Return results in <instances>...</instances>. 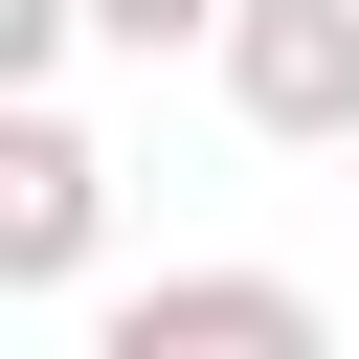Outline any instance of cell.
Listing matches in <instances>:
<instances>
[{"instance_id":"1","label":"cell","mask_w":359,"mask_h":359,"mask_svg":"<svg viewBox=\"0 0 359 359\" xmlns=\"http://www.w3.org/2000/svg\"><path fill=\"white\" fill-rule=\"evenodd\" d=\"M90 269H112V157L67 90H22L0 112V292H90Z\"/></svg>"},{"instance_id":"2","label":"cell","mask_w":359,"mask_h":359,"mask_svg":"<svg viewBox=\"0 0 359 359\" xmlns=\"http://www.w3.org/2000/svg\"><path fill=\"white\" fill-rule=\"evenodd\" d=\"M202 67H224V112H247L269 157H337V135H359V0H247Z\"/></svg>"},{"instance_id":"3","label":"cell","mask_w":359,"mask_h":359,"mask_svg":"<svg viewBox=\"0 0 359 359\" xmlns=\"http://www.w3.org/2000/svg\"><path fill=\"white\" fill-rule=\"evenodd\" d=\"M90 359H337V314L292 269H157V292L90 314Z\"/></svg>"},{"instance_id":"4","label":"cell","mask_w":359,"mask_h":359,"mask_svg":"<svg viewBox=\"0 0 359 359\" xmlns=\"http://www.w3.org/2000/svg\"><path fill=\"white\" fill-rule=\"evenodd\" d=\"M224 22H247V0H90V45H157V67H180V45H224Z\"/></svg>"}]
</instances>
